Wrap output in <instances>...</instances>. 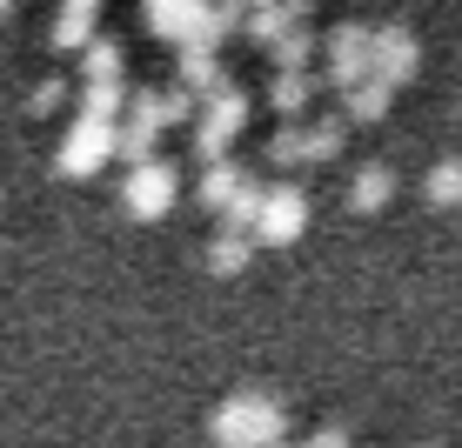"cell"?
<instances>
[{
	"instance_id": "obj_1",
	"label": "cell",
	"mask_w": 462,
	"mask_h": 448,
	"mask_svg": "<svg viewBox=\"0 0 462 448\" xmlns=\"http://www.w3.org/2000/svg\"><path fill=\"white\" fill-rule=\"evenodd\" d=\"M208 435H215V448H275V442H289V408L268 389H242L215 408Z\"/></svg>"
},
{
	"instance_id": "obj_2",
	"label": "cell",
	"mask_w": 462,
	"mask_h": 448,
	"mask_svg": "<svg viewBox=\"0 0 462 448\" xmlns=\"http://www.w3.org/2000/svg\"><path fill=\"white\" fill-rule=\"evenodd\" d=\"M322 54H328V81H336L342 94L362 87V81H375V27H356V21L328 27Z\"/></svg>"
},
{
	"instance_id": "obj_3",
	"label": "cell",
	"mask_w": 462,
	"mask_h": 448,
	"mask_svg": "<svg viewBox=\"0 0 462 448\" xmlns=\"http://www.w3.org/2000/svg\"><path fill=\"white\" fill-rule=\"evenodd\" d=\"M174 195H181V174H174L168 161H141L134 174H127V187H121V207L134 221H162L174 207Z\"/></svg>"
},
{
	"instance_id": "obj_4",
	"label": "cell",
	"mask_w": 462,
	"mask_h": 448,
	"mask_svg": "<svg viewBox=\"0 0 462 448\" xmlns=\"http://www.w3.org/2000/svg\"><path fill=\"white\" fill-rule=\"evenodd\" d=\"M107 154H121V127L115 121H74L68 127V141H60V174H68V181H74V174H94V168H101L107 161Z\"/></svg>"
},
{
	"instance_id": "obj_5",
	"label": "cell",
	"mask_w": 462,
	"mask_h": 448,
	"mask_svg": "<svg viewBox=\"0 0 462 448\" xmlns=\"http://www.w3.org/2000/svg\"><path fill=\"white\" fill-rule=\"evenodd\" d=\"M242 121H248V94L242 87H215V107L195 127L201 161H228V141H235V127H242Z\"/></svg>"
},
{
	"instance_id": "obj_6",
	"label": "cell",
	"mask_w": 462,
	"mask_h": 448,
	"mask_svg": "<svg viewBox=\"0 0 462 448\" xmlns=\"http://www.w3.org/2000/svg\"><path fill=\"white\" fill-rule=\"evenodd\" d=\"M301 228H309V195H301V187H268L262 221H254V242L262 248H289Z\"/></svg>"
},
{
	"instance_id": "obj_7",
	"label": "cell",
	"mask_w": 462,
	"mask_h": 448,
	"mask_svg": "<svg viewBox=\"0 0 462 448\" xmlns=\"http://www.w3.org/2000/svg\"><path fill=\"white\" fill-rule=\"evenodd\" d=\"M422 74V41L409 34V27H375V81L402 87Z\"/></svg>"
},
{
	"instance_id": "obj_8",
	"label": "cell",
	"mask_w": 462,
	"mask_h": 448,
	"mask_svg": "<svg viewBox=\"0 0 462 448\" xmlns=\"http://www.w3.org/2000/svg\"><path fill=\"white\" fill-rule=\"evenodd\" d=\"M248 181H254V174H242V161H208V174H201V187H195V201L215 207V215H228V201L242 195Z\"/></svg>"
},
{
	"instance_id": "obj_9",
	"label": "cell",
	"mask_w": 462,
	"mask_h": 448,
	"mask_svg": "<svg viewBox=\"0 0 462 448\" xmlns=\"http://www.w3.org/2000/svg\"><path fill=\"white\" fill-rule=\"evenodd\" d=\"M389 195H395V174L382 168V161L356 168V181H348V207H356V215H382V207H389Z\"/></svg>"
},
{
	"instance_id": "obj_10",
	"label": "cell",
	"mask_w": 462,
	"mask_h": 448,
	"mask_svg": "<svg viewBox=\"0 0 462 448\" xmlns=\"http://www.w3.org/2000/svg\"><path fill=\"white\" fill-rule=\"evenodd\" d=\"M254 248H262L254 234H242V228H221V234H215V248H208V268H215V275H242V268L254 261Z\"/></svg>"
},
{
	"instance_id": "obj_11",
	"label": "cell",
	"mask_w": 462,
	"mask_h": 448,
	"mask_svg": "<svg viewBox=\"0 0 462 448\" xmlns=\"http://www.w3.org/2000/svg\"><path fill=\"white\" fill-rule=\"evenodd\" d=\"M309 94H315V81H309V74H301V68H282L275 74V81H268V107H275V114H301V107H309Z\"/></svg>"
},
{
	"instance_id": "obj_12",
	"label": "cell",
	"mask_w": 462,
	"mask_h": 448,
	"mask_svg": "<svg viewBox=\"0 0 462 448\" xmlns=\"http://www.w3.org/2000/svg\"><path fill=\"white\" fill-rule=\"evenodd\" d=\"M389 94H395L389 81H362V87H348V94H342V114L369 127V121H382V114H389Z\"/></svg>"
},
{
	"instance_id": "obj_13",
	"label": "cell",
	"mask_w": 462,
	"mask_h": 448,
	"mask_svg": "<svg viewBox=\"0 0 462 448\" xmlns=\"http://www.w3.org/2000/svg\"><path fill=\"white\" fill-rule=\"evenodd\" d=\"M54 47H60V54H74V47H94V7H60Z\"/></svg>"
},
{
	"instance_id": "obj_14",
	"label": "cell",
	"mask_w": 462,
	"mask_h": 448,
	"mask_svg": "<svg viewBox=\"0 0 462 448\" xmlns=\"http://www.w3.org/2000/svg\"><path fill=\"white\" fill-rule=\"evenodd\" d=\"M181 87H195V94H215L221 87V68H215L208 47H188V54H181Z\"/></svg>"
},
{
	"instance_id": "obj_15",
	"label": "cell",
	"mask_w": 462,
	"mask_h": 448,
	"mask_svg": "<svg viewBox=\"0 0 462 448\" xmlns=\"http://www.w3.org/2000/svg\"><path fill=\"white\" fill-rule=\"evenodd\" d=\"M268 161H282V168H295V161H315V141H309V127H282L275 141H268Z\"/></svg>"
},
{
	"instance_id": "obj_16",
	"label": "cell",
	"mask_w": 462,
	"mask_h": 448,
	"mask_svg": "<svg viewBox=\"0 0 462 448\" xmlns=\"http://www.w3.org/2000/svg\"><path fill=\"white\" fill-rule=\"evenodd\" d=\"M429 207H462V161H442V168H429Z\"/></svg>"
},
{
	"instance_id": "obj_17",
	"label": "cell",
	"mask_w": 462,
	"mask_h": 448,
	"mask_svg": "<svg viewBox=\"0 0 462 448\" xmlns=\"http://www.w3.org/2000/svg\"><path fill=\"white\" fill-rule=\"evenodd\" d=\"M268 54H275V68H301V60H309V54H315V34H309V27H301V21H295V27H289V34H282L275 47H268Z\"/></svg>"
},
{
	"instance_id": "obj_18",
	"label": "cell",
	"mask_w": 462,
	"mask_h": 448,
	"mask_svg": "<svg viewBox=\"0 0 462 448\" xmlns=\"http://www.w3.org/2000/svg\"><path fill=\"white\" fill-rule=\"evenodd\" d=\"M121 74V47L115 41H94L88 47V81H115Z\"/></svg>"
},
{
	"instance_id": "obj_19",
	"label": "cell",
	"mask_w": 462,
	"mask_h": 448,
	"mask_svg": "<svg viewBox=\"0 0 462 448\" xmlns=\"http://www.w3.org/2000/svg\"><path fill=\"white\" fill-rule=\"evenodd\" d=\"M60 101H68V81H41V87H34V101H27V114H54Z\"/></svg>"
},
{
	"instance_id": "obj_20",
	"label": "cell",
	"mask_w": 462,
	"mask_h": 448,
	"mask_svg": "<svg viewBox=\"0 0 462 448\" xmlns=\"http://www.w3.org/2000/svg\"><path fill=\"white\" fill-rule=\"evenodd\" d=\"M301 448H348V428H336V422H328V428H315V435L301 442Z\"/></svg>"
},
{
	"instance_id": "obj_21",
	"label": "cell",
	"mask_w": 462,
	"mask_h": 448,
	"mask_svg": "<svg viewBox=\"0 0 462 448\" xmlns=\"http://www.w3.org/2000/svg\"><path fill=\"white\" fill-rule=\"evenodd\" d=\"M60 7H101V0H60Z\"/></svg>"
},
{
	"instance_id": "obj_22",
	"label": "cell",
	"mask_w": 462,
	"mask_h": 448,
	"mask_svg": "<svg viewBox=\"0 0 462 448\" xmlns=\"http://www.w3.org/2000/svg\"><path fill=\"white\" fill-rule=\"evenodd\" d=\"M7 7H14V0H0V21H7Z\"/></svg>"
},
{
	"instance_id": "obj_23",
	"label": "cell",
	"mask_w": 462,
	"mask_h": 448,
	"mask_svg": "<svg viewBox=\"0 0 462 448\" xmlns=\"http://www.w3.org/2000/svg\"><path fill=\"white\" fill-rule=\"evenodd\" d=\"M275 448H301V442H275Z\"/></svg>"
}]
</instances>
